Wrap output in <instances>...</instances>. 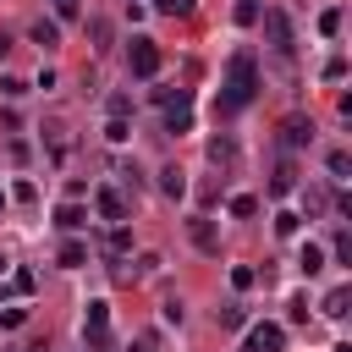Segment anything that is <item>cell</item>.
Segmentation results:
<instances>
[{"label":"cell","mask_w":352,"mask_h":352,"mask_svg":"<svg viewBox=\"0 0 352 352\" xmlns=\"http://www.w3.org/2000/svg\"><path fill=\"white\" fill-rule=\"evenodd\" d=\"M33 38H38V44H60V22H44V16H38V22H33Z\"/></svg>","instance_id":"obj_19"},{"label":"cell","mask_w":352,"mask_h":352,"mask_svg":"<svg viewBox=\"0 0 352 352\" xmlns=\"http://www.w3.org/2000/svg\"><path fill=\"white\" fill-rule=\"evenodd\" d=\"M94 209H99L110 226H121V220H126V198H121L116 187H99V192H94Z\"/></svg>","instance_id":"obj_6"},{"label":"cell","mask_w":352,"mask_h":352,"mask_svg":"<svg viewBox=\"0 0 352 352\" xmlns=\"http://www.w3.org/2000/svg\"><path fill=\"white\" fill-rule=\"evenodd\" d=\"M0 94H6V99H22L28 82H22V77H0Z\"/></svg>","instance_id":"obj_31"},{"label":"cell","mask_w":352,"mask_h":352,"mask_svg":"<svg viewBox=\"0 0 352 352\" xmlns=\"http://www.w3.org/2000/svg\"><path fill=\"white\" fill-rule=\"evenodd\" d=\"M60 264H66V270L88 264V248H82V242H60Z\"/></svg>","instance_id":"obj_17"},{"label":"cell","mask_w":352,"mask_h":352,"mask_svg":"<svg viewBox=\"0 0 352 352\" xmlns=\"http://www.w3.org/2000/svg\"><path fill=\"white\" fill-rule=\"evenodd\" d=\"M209 160H214L220 170H226V165H236V143H231V138H209Z\"/></svg>","instance_id":"obj_10"},{"label":"cell","mask_w":352,"mask_h":352,"mask_svg":"<svg viewBox=\"0 0 352 352\" xmlns=\"http://www.w3.org/2000/svg\"><path fill=\"white\" fill-rule=\"evenodd\" d=\"M160 187H165L170 198H182V192H187V182H182V170H176V165H165V170H160Z\"/></svg>","instance_id":"obj_16"},{"label":"cell","mask_w":352,"mask_h":352,"mask_svg":"<svg viewBox=\"0 0 352 352\" xmlns=\"http://www.w3.org/2000/svg\"><path fill=\"white\" fill-rule=\"evenodd\" d=\"M50 11H55V22H72L82 11V0H50Z\"/></svg>","instance_id":"obj_28"},{"label":"cell","mask_w":352,"mask_h":352,"mask_svg":"<svg viewBox=\"0 0 352 352\" xmlns=\"http://www.w3.org/2000/svg\"><path fill=\"white\" fill-rule=\"evenodd\" d=\"M253 280H258V270H253V264H236V270H231V286H236V292H248Z\"/></svg>","instance_id":"obj_26"},{"label":"cell","mask_w":352,"mask_h":352,"mask_svg":"<svg viewBox=\"0 0 352 352\" xmlns=\"http://www.w3.org/2000/svg\"><path fill=\"white\" fill-rule=\"evenodd\" d=\"M292 187H297V170H292V160H280L275 176H270V198H286Z\"/></svg>","instance_id":"obj_8"},{"label":"cell","mask_w":352,"mask_h":352,"mask_svg":"<svg viewBox=\"0 0 352 352\" xmlns=\"http://www.w3.org/2000/svg\"><path fill=\"white\" fill-rule=\"evenodd\" d=\"M187 126H192V104H176V110H165V132H176V138H182Z\"/></svg>","instance_id":"obj_11"},{"label":"cell","mask_w":352,"mask_h":352,"mask_svg":"<svg viewBox=\"0 0 352 352\" xmlns=\"http://www.w3.org/2000/svg\"><path fill=\"white\" fill-rule=\"evenodd\" d=\"M55 226H60V231H77V226H88V209H82V204H60V209H55Z\"/></svg>","instance_id":"obj_9"},{"label":"cell","mask_w":352,"mask_h":352,"mask_svg":"<svg viewBox=\"0 0 352 352\" xmlns=\"http://www.w3.org/2000/svg\"><path fill=\"white\" fill-rule=\"evenodd\" d=\"M319 33H324V38H336V33H341V11H336V6H330V11H319Z\"/></svg>","instance_id":"obj_22"},{"label":"cell","mask_w":352,"mask_h":352,"mask_svg":"<svg viewBox=\"0 0 352 352\" xmlns=\"http://www.w3.org/2000/svg\"><path fill=\"white\" fill-rule=\"evenodd\" d=\"M154 99H160L165 110H176V104H192V94H187V88H154Z\"/></svg>","instance_id":"obj_15"},{"label":"cell","mask_w":352,"mask_h":352,"mask_svg":"<svg viewBox=\"0 0 352 352\" xmlns=\"http://www.w3.org/2000/svg\"><path fill=\"white\" fill-rule=\"evenodd\" d=\"M154 6H160L165 16H187V11H192V0H154Z\"/></svg>","instance_id":"obj_32"},{"label":"cell","mask_w":352,"mask_h":352,"mask_svg":"<svg viewBox=\"0 0 352 352\" xmlns=\"http://www.w3.org/2000/svg\"><path fill=\"white\" fill-rule=\"evenodd\" d=\"M11 198H16V204H33V198H38V187H33V182H16V187H11Z\"/></svg>","instance_id":"obj_34"},{"label":"cell","mask_w":352,"mask_h":352,"mask_svg":"<svg viewBox=\"0 0 352 352\" xmlns=\"http://www.w3.org/2000/svg\"><path fill=\"white\" fill-rule=\"evenodd\" d=\"M231 16H236L242 28H253V22H258V0H236V11H231Z\"/></svg>","instance_id":"obj_27"},{"label":"cell","mask_w":352,"mask_h":352,"mask_svg":"<svg viewBox=\"0 0 352 352\" xmlns=\"http://www.w3.org/2000/svg\"><path fill=\"white\" fill-rule=\"evenodd\" d=\"M82 330H88V341H94V346H104V330H110V302H88V308H82Z\"/></svg>","instance_id":"obj_5"},{"label":"cell","mask_w":352,"mask_h":352,"mask_svg":"<svg viewBox=\"0 0 352 352\" xmlns=\"http://www.w3.org/2000/svg\"><path fill=\"white\" fill-rule=\"evenodd\" d=\"M214 319H220V330H242V324H248V314H242L236 302H226V308H214Z\"/></svg>","instance_id":"obj_14"},{"label":"cell","mask_w":352,"mask_h":352,"mask_svg":"<svg viewBox=\"0 0 352 352\" xmlns=\"http://www.w3.org/2000/svg\"><path fill=\"white\" fill-rule=\"evenodd\" d=\"M336 352H352V346H336Z\"/></svg>","instance_id":"obj_39"},{"label":"cell","mask_w":352,"mask_h":352,"mask_svg":"<svg viewBox=\"0 0 352 352\" xmlns=\"http://www.w3.org/2000/svg\"><path fill=\"white\" fill-rule=\"evenodd\" d=\"M336 258H341V264H352V236H346V231L336 236Z\"/></svg>","instance_id":"obj_36"},{"label":"cell","mask_w":352,"mask_h":352,"mask_svg":"<svg viewBox=\"0 0 352 352\" xmlns=\"http://www.w3.org/2000/svg\"><path fill=\"white\" fill-rule=\"evenodd\" d=\"M88 38H94V50H110V22L94 16V22H88Z\"/></svg>","instance_id":"obj_23"},{"label":"cell","mask_w":352,"mask_h":352,"mask_svg":"<svg viewBox=\"0 0 352 352\" xmlns=\"http://www.w3.org/2000/svg\"><path fill=\"white\" fill-rule=\"evenodd\" d=\"M330 176H336V182H346V176H352V160H346V148H330Z\"/></svg>","instance_id":"obj_20"},{"label":"cell","mask_w":352,"mask_h":352,"mask_svg":"<svg viewBox=\"0 0 352 352\" xmlns=\"http://www.w3.org/2000/svg\"><path fill=\"white\" fill-rule=\"evenodd\" d=\"M324 77H330V82H341V77H346V60H341V55H330V60H324Z\"/></svg>","instance_id":"obj_33"},{"label":"cell","mask_w":352,"mask_h":352,"mask_svg":"<svg viewBox=\"0 0 352 352\" xmlns=\"http://www.w3.org/2000/svg\"><path fill=\"white\" fill-rule=\"evenodd\" d=\"M231 214H236V220L258 214V198H253V192H236V198H231Z\"/></svg>","instance_id":"obj_21"},{"label":"cell","mask_w":352,"mask_h":352,"mask_svg":"<svg viewBox=\"0 0 352 352\" xmlns=\"http://www.w3.org/2000/svg\"><path fill=\"white\" fill-rule=\"evenodd\" d=\"M297 226H302V214H292V209L275 214V231H280V236H297Z\"/></svg>","instance_id":"obj_25"},{"label":"cell","mask_w":352,"mask_h":352,"mask_svg":"<svg viewBox=\"0 0 352 352\" xmlns=\"http://www.w3.org/2000/svg\"><path fill=\"white\" fill-rule=\"evenodd\" d=\"M346 302H352V292H346V286H336V292L324 297V314H330V319H341V314H346Z\"/></svg>","instance_id":"obj_18"},{"label":"cell","mask_w":352,"mask_h":352,"mask_svg":"<svg viewBox=\"0 0 352 352\" xmlns=\"http://www.w3.org/2000/svg\"><path fill=\"white\" fill-rule=\"evenodd\" d=\"M22 324H28V308H6L0 314V330H22Z\"/></svg>","instance_id":"obj_30"},{"label":"cell","mask_w":352,"mask_h":352,"mask_svg":"<svg viewBox=\"0 0 352 352\" xmlns=\"http://www.w3.org/2000/svg\"><path fill=\"white\" fill-rule=\"evenodd\" d=\"M280 346H286V330H280V324H270V319H264V324H253V330H248V341H242V352H280Z\"/></svg>","instance_id":"obj_4"},{"label":"cell","mask_w":352,"mask_h":352,"mask_svg":"<svg viewBox=\"0 0 352 352\" xmlns=\"http://www.w3.org/2000/svg\"><path fill=\"white\" fill-rule=\"evenodd\" d=\"M253 94H258V72H253V55H248V50H236V55H231V66H226V94H220V110L231 116V110L253 104Z\"/></svg>","instance_id":"obj_1"},{"label":"cell","mask_w":352,"mask_h":352,"mask_svg":"<svg viewBox=\"0 0 352 352\" xmlns=\"http://www.w3.org/2000/svg\"><path fill=\"white\" fill-rule=\"evenodd\" d=\"M6 50H11V38H6V33H0V60H6Z\"/></svg>","instance_id":"obj_38"},{"label":"cell","mask_w":352,"mask_h":352,"mask_svg":"<svg viewBox=\"0 0 352 352\" xmlns=\"http://www.w3.org/2000/svg\"><path fill=\"white\" fill-rule=\"evenodd\" d=\"M126 352H160V336H138V341H132Z\"/></svg>","instance_id":"obj_37"},{"label":"cell","mask_w":352,"mask_h":352,"mask_svg":"<svg viewBox=\"0 0 352 352\" xmlns=\"http://www.w3.org/2000/svg\"><path fill=\"white\" fill-rule=\"evenodd\" d=\"M264 38H270V50H275L280 60H292L297 38H292V16H286V11H264Z\"/></svg>","instance_id":"obj_2"},{"label":"cell","mask_w":352,"mask_h":352,"mask_svg":"<svg viewBox=\"0 0 352 352\" xmlns=\"http://www.w3.org/2000/svg\"><path fill=\"white\" fill-rule=\"evenodd\" d=\"M126 60H132L138 77H154V72H160V44H154L148 33H138V38L126 44Z\"/></svg>","instance_id":"obj_3"},{"label":"cell","mask_w":352,"mask_h":352,"mask_svg":"<svg viewBox=\"0 0 352 352\" xmlns=\"http://www.w3.org/2000/svg\"><path fill=\"white\" fill-rule=\"evenodd\" d=\"M280 138H286V148H302V143L314 138V121H302V116H292V121L280 126Z\"/></svg>","instance_id":"obj_7"},{"label":"cell","mask_w":352,"mask_h":352,"mask_svg":"<svg viewBox=\"0 0 352 352\" xmlns=\"http://www.w3.org/2000/svg\"><path fill=\"white\" fill-rule=\"evenodd\" d=\"M192 242H198L204 253H220V236H214V226H209V220H192Z\"/></svg>","instance_id":"obj_12"},{"label":"cell","mask_w":352,"mask_h":352,"mask_svg":"<svg viewBox=\"0 0 352 352\" xmlns=\"http://www.w3.org/2000/svg\"><path fill=\"white\" fill-rule=\"evenodd\" d=\"M11 286H16V292H22V297H28V292H33V286H38V280H33V270H16V275H11Z\"/></svg>","instance_id":"obj_35"},{"label":"cell","mask_w":352,"mask_h":352,"mask_svg":"<svg viewBox=\"0 0 352 352\" xmlns=\"http://www.w3.org/2000/svg\"><path fill=\"white\" fill-rule=\"evenodd\" d=\"M104 138H110V143H126V138H132V126H126V116H110V126H104Z\"/></svg>","instance_id":"obj_24"},{"label":"cell","mask_w":352,"mask_h":352,"mask_svg":"<svg viewBox=\"0 0 352 352\" xmlns=\"http://www.w3.org/2000/svg\"><path fill=\"white\" fill-rule=\"evenodd\" d=\"M297 270H302V275H319V270H324V248H314V242H308V248L297 253Z\"/></svg>","instance_id":"obj_13"},{"label":"cell","mask_w":352,"mask_h":352,"mask_svg":"<svg viewBox=\"0 0 352 352\" xmlns=\"http://www.w3.org/2000/svg\"><path fill=\"white\" fill-rule=\"evenodd\" d=\"M132 248V231L126 226H110V253H126Z\"/></svg>","instance_id":"obj_29"}]
</instances>
